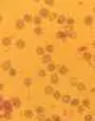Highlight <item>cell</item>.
<instances>
[{
  "label": "cell",
  "mask_w": 95,
  "mask_h": 121,
  "mask_svg": "<svg viewBox=\"0 0 95 121\" xmlns=\"http://www.w3.org/2000/svg\"><path fill=\"white\" fill-rule=\"evenodd\" d=\"M0 107H2V113H11V110L15 108L13 103H11V100H5L3 97H2V100H0Z\"/></svg>",
  "instance_id": "1"
},
{
  "label": "cell",
  "mask_w": 95,
  "mask_h": 121,
  "mask_svg": "<svg viewBox=\"0 0 95 121\" xmlns=\"http://www.w3.org/2000/svg\"><path fill=\"white\" fill-rule=\"evenodd\" d=\"M40 60H42V63H44V65L47 66V65L52 63V55H50V53H45L44 56H40Z\"/></svg>",
  "instance_id": "2"
},
{
  "label": "cell",
  "mask_w": 95,
  "mask_h": 121,
  "mask_svg": "<svg viewBox=\"0 0 95 121\" xmlns=\"http://www.w3.org/2000/svg\"><path fill=\"white\" fill-rule=\"evenodd\" d=\"M60 82V76L57 74V73H52V76H50V84L52 86H55V84Z\"/></svg>",
  "instance_id": "3"
},
{
  "label": "cell",
  "mask_w": 95,
  "mask_h": 121,
  "mask_svg": "<svg viewBox=\"0 0 95 121\" xmlns=\"http://www.w3.org/2000/svg\"><path fill=\"white\" fill-rule=\"evenodd\" d=\"M55 37L58 39V40H66V32L65 31H58V32H55Z\"/></svg>",
  "instance_id": "4"
},
{
  "label": "cell",
  "mask_w": 95,
  "mask_h": 121,
  "mask_svg": "<svg viewBox=\"0 0 95 121\" xmlns=\"http://www.w3.org/2000/svg\"><path fill=\"white\" fill-rule=\"evenodd\" d=\"M39 16H40V18H50V13H48L47 8H40V11H39Z\"/></svg>",
  "instance_id": "5"
},
{
  "label": "cell",
  "mask_w": 95,
  "mask_h": 121,
  "mask_svg": "<svg viewBox=\"0 0 95 121\" xmlns=\"http://www.w3.org/2000/svg\"><path fill=\"white\" fill-rule=\"evenodd\" d=\"M71 100H73L71 94H65V95L61 97V102H63V103H71Z\"/></svg>",
  "instance_id": "6"
},
{
  "label": "cell",
  "mask_w": 95,
  "mask_h": 121,
  "mask_svg": "<svg viewBox=\"0 0 95 121\" xmlns=\"http://www.w3.org/2000/svg\"><path fill=\"white\" fill-rule=\"evenodd\" d=\"M23 19H24V23H32V21H34V16H32L31 13H24Z\"/></svg>",
  "instance_id": "7"
},
{
  "label": "cell",
  "mask_w": 95,
  "mask_h": 121,
  "mask_svg": "<svg viewBox=\"0 0 95 121\" xmlns=\"http://www.w3.org/2000/svg\"><path fill=\"white\" fill-rule=\"evenodd\" d=\"M15 44H16V47H18L19 50H23V48H24V47H26V42H24V40H23V39H18V40H16V42H15Z\"/></svg>",
  "instance_id": "8"
},
{
  "label": "cell",
  "mask_w": 95,
  "mask_h": 121,
  "mask_svg": "<svg viewBox=\"0 0 95 121\" xmlns=\"http://www.w3.org/2000/svg\"><path fill=\"white\" fill-rule=\"evenodd\" d=\"M2 69L8 73L10 69H11V63H10V61H3V63H2Z\"/></svg>",
  "instance_id": "9"
},
{
  "label": "cell",
  "mask_w": 95,
  "mask_h": 121,
  "mask_svg": "<svg viewBox=\"0 0 95 121\" xmlns=\"http://www.w3.org/2000/svg\"><path fill=\"white\" fill-rule=\"evenodd\" d=\"M58 73H60V74H68V66L60 65L58 66Z\"/></svg>",
  "instance_id": "10"
},
{
  "label": "cell",
  "mask_w": 95,
  "mask_h": 121,
  "mask_svg": "<svg viewBox=\"0 0 95 121\" xmlns=\"http://www.w3.org/2000/svg\"><path fill=\"white\" fill-rule=\"evenodd\" d=\"M11 103H13L15 108H19V107H21V100H19V99H11Z\"/></svg>",
  "instance_id": "11"
},
{
  "label": "cell",
  "mask_w": 95,
  "mask_h": 121,
  "mask_svg": "<svg viewBox=\"0 0 95 121\" xmlns=\"http://www.w3.org/2000/svg\"><path fill=\"white\" fill-rule=\"evenodd\" d=\"M84 23H86L87 26H92V24H94V19H92V16H86V18H84Z\"/></svg>",
  "instance_id": "12"
},
{
  "label": "cell",
  "mask_w": 95,
  "mask_h": 121,
  "mask_svg": "<svg viewBox=\"0 0 95 121\" xmlns=\"http://www.w3.org/2000/svg\"><path fill=\"white\" fill-rule=\"evenodd\" d=\"M47 69L50 71V73H55V71L58 69V66H55L53 63H50V65H47Z\"/></svg>",
  "instance_id": "13"
},
{
  "label": "cell",
  "mask_w": 95,
  "mask_h": 121,
  "mask_svg": "<svg viewBox=\"0 0 95 121\" xmlns=\"http://www.w3.org/2000/svg\"><path fill=\"white\" fill-rule=\"evenodd\" d=\"M32 23H34V24H36V28H37V26L42 24V18H40V16H34V21H32Z\"/></svg>",
  "instance_id": "14"
},
{
  "label": "cell",
  "mask_w": 95,
  "mask_h": 121,
  "mask_svg": "<svg viewBox=\"0 0 95 121\" xmlns=\"http://www.w3.org/2000/svg\"><path fill=\"white\" fill-rule=\"evenodd\" d=\"M10 42H11V39H10V37H3V39H2V45H3V47H8Z\"/></svg>",
  "instance_id": "15"
},
{
  "label": "cell",
  "mask_w": 95,
  "mask_h": 121,
  "mask_svg": "<svg viewBox=\"0 0 95 121\" xmlns=\"http://www.w3.org/2000/svg\"><path fill=\"white\" fill-rule=\"evenodd\" d=\"M23 115H24L26 118H32V116H34V112H32V110H24Z\"/></svg>",
  "instance_id": "16"
},
{
  "label": "cell",
  "mask_w": 95,
  "mask_h": 121,
  "mask_svg": "<svg viewBox=\"0 0 95 121\" xmlns=\"http://www.w3.org/2000/svg\"><path fill=\"white\" fill-rule=\"evenodd\" d=\"M24 24H26L24 19H18V21H16V28H18V29H23V28H24Z\"/></svg>",
  "instance_id": "17"
},
{
  "label": "cell",
  "mask_w": 95,
  "mask_h": 121,
  "mask_svg": "<svg viewBox=\"0 0 95 121\" xmlns=\"http://www.w3.org/2000/svg\"><path fill=\"white\" fill-rule=\"evenodd\" d=\"M52 97H53V99H57V100H61V97H63V95H61V92L55 91V92L52 94Z\"/></svg>",
  "instance_id": "18"
},
{
  "label": "cell",
  "mask_w": 95,
  "mask_h": 121,
  "mask_svg": "<svg viewBox=\"0 0 95 121\" xmlns=\"http://www.w3.org/2000/svg\"><path fill=\"white\" fill-rule=\"evenodd\" d=\"M36 113L37 115H45V108L44 107H36Z\"/></svg>",
  "instance_id": "19"
},
{
  "label": "cell",
  "mask_w": 95,
  "mask_h": 121,
  "mask_svg": "<svg viewBox=\"0 0 95 121\" xmlns=\"http://www.w3.org/2000/svg\"><path fill=\"white\" fill-rule=\"evenodd\" d=\"M66 16H63V15H60V16H58V19H57V21H58V23H60V24H65V23H66Z\"/></svg>",
  "instance_id": "20"
},
{
  "label": "cell",
  "mask_w": 95,
  "mask_h": 121,
  "mask_svg": "<svg viewBox=\"0 0 95 121\" xmlns=\"http://www.w3.org/2000/svg\"><path fill=\"white\" fill-rule=\"evenodd\" d=\"M44 92H45V94H53V92H55V91H53V87H52V84L47 86V87L44 89Z\"/></svg>",
  "instance_id": "21"
},
{
  "label": "cell",
  "mask_w": 95,
  "mask_h": 121,
  "mask_svg": "<svg viewBox=\"0 0 95 121\" xmlns=\"http://www.w3.org/2000/svg\"><path fill=\"white\" fill-rule=\"evenodd\" d=\"M34 32H36L37 36H42V34H44V28H40V26H37V28L34 29Z\"/></svg>",
  "instance_id": "22"
},
{
  "label": "cell",
  "mask_w": 95,
  "mask_h": 121,
  "mask_svg": "<svg viewBox=\"0 0 95 121\" xmlns=\"http://www.w3.org/2000/svg\"><path fill=\"white\" fill-rule=\"evenodd\" d=\"M8 74L11 76V78H15V76L18 74V69H16V68H11V69L8 71Z\"/></svg>",
  "instance_id": "23"
},
{
  "label": "cell",
  "mask_w": 95,
  "mask_h": 121,
  "mask_svg": "<svg viewBox=\"0 0 95 121\" xmlns=\"http://www.w3.org/2000/svg\"><path fill=\"white\" fill-rule=\"evenodd\" d=\"M36 52H37L39 56H44V55H45V53H44V47H37V48H36Z\"/></svg>",
  "instance_id": "24"
},
{
  "label": "cell",
  "mask_w": 95,
  "mask_h": 121,
  "mask_svg": "<svg viewBox=\"0 0 95 121\" xmlns=\"http://www.w3.org/2000/svg\"><path fill=\"white\" fill-rule=\"evenodd\" d=\"M69 84H71V86H77V84H79V79H77V78H71V79H69Z\"/></svg>",
  "instance_id": "25"
},
{
  "label": "cell",
  "mask_w": 95,
  "mask_h": 121,
  "mask_svg": "<svg viewBox=\"0 0 95 121\" xmlns=\"http://www.w3.org/2000/svg\"><path fill=\"white\" fill-rule=\"evenodd\" d=\"M82 107H84V108H89V107H90V100H89V99H84V100H82Z\"/></svg>",
  "instance_id": "26"
},
{
  "label": "cell",
  "mask_w": 95,
  "mask_h": 121,
  "mask_svg": "<svg viewBox=\"0 0 95 121\" xmlns=\"http://www.w3.org/2000/svg\"><path fill=\"white\" fill-rule=\"evenodd\" d=\"M2 118L7 120V121H10L11 120V113H2Z\"/></svg>",
  "instance_id": "27"
},
{
  "label": "cell",
  "mask_w": 95,
  "mask_h": 121,
  "mask_svg": "<svg viewBox=\"0 0 95 121\" xmlns=\"http://www.w3.org/2000/svg\"><path fill=\"white\" fill-rule=\"evenodd\" d=\"M53 48H55V47L50 45V44H47V45H45V50H47V53H52V52H53Z\"/></svg>",
  "instance_id": "28"
},
{
  "label": "cell",
  "mask_w": 95,
  "mask_h": 121,
  "mask_svg": "<svg viewBox=\"0 0 95 121\" xmlns=\"http://www.w3.org/2000/svg\"><path fill=\"white\" fill-rule=\"evenodd\" d=\"M92 58H94V55H90V53H84V60H87V61H90V60H92Z\"/></svg>",
  "instance_id": "29"
},
{
  "label": "cell",
  "mask_w": 95,
  "mask_h": 121,
  "mask_svg": "<svg viewBox=\"0 0 95 121\" xmlns=\"http://www.w3.org/2000/svg\"><path fill=\"white\" fill-rule=\"evenodd\" d=\"M76 87L79 89V91H86V84H84V82H79V84L76 86Z\"/></svg>",
  "instance_id": "30"
},
{
  "label": "cell",
  "mask_w": 95,
  "mask_h": 121,
  "mask_svg": "<svg viewBox=\"0 0 95 121\" xmlns=\"http://www.w3.org/2000/svg\"><path fill=\"white\" fill-rule=\"evenodd\" d=\"M66 24H68V26H73V24H74V18H71V16H69V18L66 19Z\"/></svg>",
  "instance_id": "31"
},
{
  "label": "cell",
  "mask_w": 95,
  "mask_h": 121,
  "mask_svg": "<svg viewBox=\"0 0 95 121\" xmlns=\"http://www.w3.org/2000/svg\"><path fill=\"white\" fill-rule=\"evenodd\" d=\"M71 107H79V100L77 99H73L71 100Z\"/></svg>",
  "instance_id": "32"
},
{
  "label": "cell",
  "mask_w": 95,
  "mask_h": 121,
  "mask_svg": "<svg viewBox=\"0 0 95 121\" xmlns=\"http://www.w3.org/2000/svg\"><path fill=\"white\" fill-rule=\"evenodd\" d=\"M31 84H32V79H29V78H26V79H24V86H26V87H29Z\"/></svg>",
  "instance_id": "33"
},
{
  "label": "cell",
  "mask_w": 95,
  "mask_h": 121,
  "mask_svg": "<svg viewBox=\"0 0 95 121\" xmlns=\"http://www.w3.org/2000/svg\"><path fill=\"white\" fill-rule=\"evenodd\" d=\"M52 121H63V120H61L60 115H53V116H52Z\"/></svg>",
  "instance_id": "34"
},
{
  "label": "cell",
  "mask_w": 95,
  "mask_h": 121,
  "mask_svg": "<svg viewBox=\"0 0 95 121\" xmlns=\"http://www.w3.org/2000/svg\"><path fill=\"white\" fill-rule=\"evenodd\" d=\"M94 118H95L94 115H86V118H84V120H86V121H94Z\"/></svg>",
  "instance_id": "35"
},
{
  "label": "cell",
  "mask_w": 95,
  "mask_h": 121,
  "mask_svg": "<svg viewBox=\"0 0 95 121\" xmlns=\"http://www.w3.org/2000/svg\"><path fill=\"white\" fill-rule=\"evenodd\" d=\"M86 110H87V108H84L82 105H79V107H77V113H84Z\"/></svg>",
  "instance_id": "36"
},
{
  "label": "cell",
  "mask_w": 95,
  "mask_h": 121,
  "mask_svg": "<svg viewBox=\"0 0 95 121\" xmlns=\"http://www.w3.org/2000/svg\"><path fill=\"white\" fill-rule=\"evenodd\" d=\"M77 53H79V55H81V53H86V47H79V48H77Z\"/></svg>",
  "instance_id": "37"
},
{
  "label": "cell",
  "mask_w": 95,
  "mask_h": 121,
  "mask_svg": "<svg viewBox=\"0 0 95 121\" xmlns=\"http://www.w3.org/2000/svg\"><path fill=\"white\" fill-rule=\"evenodd\" d=\"M44 5H47V7H52V5H55V2H52V0H47Z\"/></svg>",
  "instance_id": "38"
},
{
  "label": "cell",
  "mask_w": 95,
  "mask_h": 121,
  "mask_svg": "<svg viewBox=\"0 0 95 121\" xmlns=\"http://www.w3.org/2000/svg\"><path fill=\"white\" fill-rule=\"evenodd\" d=\"M45 74H47V71H45V69H40V71H39V76H40V78H44Z\"/></svg>",
  "instance_id": "39"
},
{
  "label": "cell",
  "mask_w": 95,
  "mask_h": 121,
  "mask_svg": "<svg viewBox=\"0 0 95 121\" xmlns=\"http://www.w3.org/2000/svg\"><path fill=\"white\" fill-rule=\"evenodd\" d=\"M37 120H39V121H45V115H39Z\"/></svg>",
  "instance_id": "40"
},
{
  "label": "cell",
  "mask_w": 95,
  "mask_h": 121,
  "mask_svg": "<svg viewBox=\"0 0 95 121\" xmlns=\"http://www.w3.org/2000/svg\"><path fill=\"white\" fill-rule=\"evenodd\" d=\"M94 13H95V7H94Z\"/></svg>",
  "instance_id": "41"
},
{
  "label": "cell",
  "mask_w": 95,
  "mask_h": 121,
  "mask_svg": "<svg viewBox=\"0 0 95 121\" xmlns=\"http://www.w3.org/2000/svg\"><path fill=\"white\" fill-rule=\"evenodd\" d=\"M94 61H95V55H94Z\"/></svg>",
  "instance_id": "42"
},
{
  "label": "cell",
  "mask_w": 95,
  "mask_h": 121,
  "mask_svg": "<svg viewBox=\"0 0 95 121\" xmlns=\"http://www.w3.org/2000/svg\"><path fill=\"white\" fill-rule=\"evenodd\" d=\"M65 121H68V120H65Z\"/></svg>",
  "instance_id": "43"
}]
</instances>
